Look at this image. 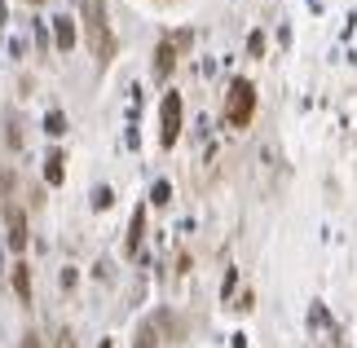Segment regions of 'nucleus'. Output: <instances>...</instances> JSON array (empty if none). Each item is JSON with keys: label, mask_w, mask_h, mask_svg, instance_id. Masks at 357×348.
<instances>
[{"label": "nucleus", "mask_w": 357, "mask_h": 348, "mask_svg": "<svg viewBox=\"0 0 357 348\" xmlns=\"http://www.w3.org/2000/svg\"><path fill=\"white\" fill-rule=\"evenodd\" d=\"M84 36H89V49L102 66L115 58V36H111V22H106V5L102 0H84Z\"/></svg>", "instance_id": "obj_1"}, {"label": "nucleus", "mask_w": 357, "mask_h": 348, "mask_svg": "<svg viewBox=\"0 0 357 348\" xmlns=\"http://www.w3.org/2000/svg\"><path fill=\"white\" fill-rule=\"evenodd\" d=\"M256 115V84L252 80H234L225 93V123L229 128H247Z\"/></svg>", "instance_id": "obj_2"}, {"label": "nucleus", "mask_w": 357, "mask_h": 348, "mask_svg": "<svg viewBox=\"0 0 357 348\" xmlns=\"http://www.w3.org/2000/svg\"><path fill=\"white\" fill-rule=\"evenodd\" d=\"M176 137H181V93H163V102H159V142L176 146Z\"/></svg>", "instance_id": "obj_3"}, {"label": "nucleus", "mask_w": 357, "mask_h": 348, "mask_svg": "<svg viewBox=\"0 0 357 348\" xmlns=\"http://www.w3.org/2000/svg\"><path fill=\"white\" fill-rule=\"evenodd\" d=\"M5 216H9V243H13V252H22V247H26V216L18 212V207H5Z\"/></svg>", "instance_id": "obj_4"}, {"label": "nucleus", "mask_w": 357, "mask_h": 348, "mask_svg": "<svg viewBox=\"0 0 357 348\" xmlns=\"http://www.w3.org/2000/svg\"><path fill=\"white\" fill-rule=\"evenodd\" d=\"M172 66H176V49H172V40H163L155 49V80H168Z\"/></svg>", "instance_id": "obj_5"}, {"label": "nucleus", "mask_w": 357, "mask_h": 348, "mask_svg": "<svg viewBox=\"0 0 357 348\" xmlns=\"http://www.w3.org/2000/svg\"><path fill=\"white\" fill-rule=\"evenodd\" d=\"M53 36H58V49L66 53V49H75V18H53Z\"/></svg>", "instance_id": "obj_6"}, {"label": "nucleus", "mask_w": 357, "mask_h": 348, "mask_svg": "<svg viewBox=\"0 0 357 348\" xmlns=\"http://www.w3.org/2000/svg\"><path fill=\"white\" fill-rule=\"evenodd\" d=\"M13 291H18V300H22V304H31V269H26L22 260L13 264Z\"/></svg>", "instance_id": "obj_7"}, {"label": "nucleus", "mask_w": 357, "mask_h": 348, "mask_svg": "<svg viewBox=\"0 0 357 348\" xmlns=\"http://www.w3.org/2000/svg\"><path fill=\"white\" fill-rule=\"evenodd\" d=\"M142 239H146V207H137V212H132V225H128V252H137Z\"/></svg>", "instance_id": "obj_8"}, {"label": "nucleus", "mask_w": 357, "mask_h": 348, "mask_svg": "<svg viewBox=\"0 0 357 348\" xmlns=\"http://www.w3.org/2000/svg\"><path fill=\"white\" fill-rule=\"evenodd\" d=\"M137 348H159V326L155 322H142V331H137Z\"/></svg>", "instance_id": "obj_9"}, {"label": "nucleus", "mask_w": 357, "mask_h": 348, "mask_svg": "<svg viewBox=\"0 0 357 348\" xmlns=\"http://www.w3.org/2000/svg\"><path fill=\"white\" fill-rule=\"evenodd\" d=\"M62 155H49V163H45V176H49V186H62Z\"/></svg>", "instance_id": "obj_10"}, {"label": "nucleus", "mask_w": 357, "mask_h": 348, "mask_svg": "<svg viewBox=\"0 0 357 348\" xmlns=\"http://www.w3.org/2000/svg\"><path fill=\"white\" fill-rule=\"evenodd\" d=\"M53 348H75V335H71V331H58V340H53Z\"/></svg>", "instance_id": "obj_11"}, {"label": "nucleus", "mask_w": 357, "mask_h": 348, "mask_svg": "<svg viewBox=\"0 0 357 348\" xmlns=\"http://www.w3.org/2000/svg\"><path fill=\"white\" fill-rule=\"evenodd\" d=\"M22 348H45V344H40V335H22Z\"/></svg>", "instance_id": "obj_12"}, {"label": "nucleus", "mask_w": 357, "mask_h": 348, "mask_svg": "<svg viewBox=\"0 0 357 348\" xmlns=\"http://www.w3.org/2000/svg\"><path fill=\"white\" fill-rule=\"evenodd\" d=\"M102 348H111V344H102Z\"/></svg>", "instance_id": "obj_13"}]
</instances>
